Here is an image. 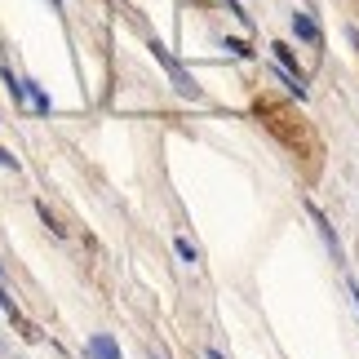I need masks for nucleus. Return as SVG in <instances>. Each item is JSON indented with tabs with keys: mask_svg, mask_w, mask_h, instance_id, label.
<instances>
[{
	"mask_svg": "<svg viewBox=\"0 0 359 359\" xmlns=\"http://www.w3.org/2000/svg\"><path fill=\"white\" fill-rule=\"evenodd\" d=\"M351 297H355V306H359V284H351Z\"/></svg>",
	"mask_w": 359,
	"mask_h": 359,
	"instance_id": "9",
	"label": "nucleus"
},
{
	"mask_svg": "<svg viewBox=\"0 0 359 359\" xmlns=\"http://www.w3.org/2000/svg\"><path fill=\"white\" fill-rule=\"evenodd\" d=\"M53 5H62V0H53Z\"/></svg>",
	"mask_w": 359,
	"mask_h": 359,
	"instance_id": "10",
	"label": "nucleus"
},
{
	"mask_svg": "<svg viewBox=\"0 0 359 359\" xmlns=\"http://www.w3.org/2000/svg\"><path fill=\"white\" fill-rule=\"evenodd\" d=\"M271 53H275V67H280V76H284L288 93H297V98H306V76H302V67H297V53L288 49L284 40H275V45H271Z\"/></svg>",
	"mask_w": 359,
	"mask_h": 359,
	"instance_id": "1",
	"label": "nucleus"
},
{
	"mask_svg": "<svg viewBox=\"0 0 359 359\" xmlns=\"http://www.w3.org/2000/svg\"><path fill=\"white\" fill-rule=\"evenodd\" d=\"M151 53H156V62L164 67V72H169V80H173V85H177V93H187V98H200V85H196V80L187 76V67L177 62L173 53H169V49L160 45V40H151Z\"/></svg>",
	"mask_w": 359,
	"mask_h": 359,
	"instance_id": "2",
	"label": "nucleus"
},
{
	"mask_svg": "<svg viewBox=\"0 0 359 359\" xmlns=\"http://www.w3.org/2000/svg\"><path fill=\"white\" fill-rule=\"evenodd\" d=\"M0 271H5V262H0Z\"/></svg>",
	"mask_w": 359,
	"mask_h": 359,
	"instance_id": "11",
	"label": "nucleus"
},
{
	"mask_svg": "<svg viewBox=\"0 0 359 359\" xmlns=\"http://www.w3.org/2000/svg\"><path fill=\"white\" fill-rule=\"evenodd\" d=\"M293 32H297V40H306V45H320V27H315L311 13H293Z\"/></svg>",
	"mask_w": 359,
	"mask_h": 359,
	"instance_id": "5",
	"label": "nucleus"
},
{
	"mask_svg": "<svg viewBox=\"0 0 359 359\" xmlns=\"http://www.w3.org/2000/svg\"><path fill=\"white\" fill-rule=\"evenodd\" d=\"M85 355H89V359H120V346H116L107 333H93L89 346H85Z\"/></svg>",
	"mask_w": 359,
	"mask_h": 359,
	"instance_id": "3",
	"label": "nucleus"
},
{
	"mask_svg": "<svg viewBox=\"0 0 359 359\" xmlns=\"http://www.w3.org/2000/svg\"><path fill=\"white\" fill-rule=\"evenodd\" d=\"M226 49H231V53H236V58H248V53H253V49H248V45H244V40H240V36H226Z\"/></svg>",
	"mask_w": 359,
	"mask_h": 359,
	"instance_id": "7",
	"label": "nucleus"
},
{
	"mask_svg": "<svg viewBox=\"0 0 359 359\" xmlns=\"http://www.w3.org/2000/svg\"><path fill=\"white\" fill-rule=\"evenodd\" d=\"M306 209H311V217H315V226H320V236L328 240V248H333V257L341 262V244H337V236H333V222L324 217V209H320V204H306Z\"/></svg>",
	"mask_w": 359,
	"mask_h": 359,
	"instance_id": "4",
	"label": "nucleus"
},
{
	"mask_svg": "<svg viewBox=\"0 0 359 359\" xmlns=\"http://www.w3.org/2000/svg\"><path fill=\"white\" fill-rule=\"evenodd\" d=\"M173 248H177V257H182V262H200V253H196V244H191L187 236H177V240H173Z\"/></svg>",
	"mask_w": 359,
	"mask_h": 359,
	"instance_id": "6",
	"label": "nucleus"
},
{
	"mask_svg": "<svg viewBox=\"0 0 359 359\" xmlns=\"http://www.w3.org/2000/svg\"><path fill=\"white\" fill-rule=\"evenodd\" d=\"M0 169H18V160H13V151L0 147Z\"/></svg>",
	"mask_w": 359,
	"mask_h": 359,
	"instance_id": "8",
	"label": "nucleus"
}]
</instances>
